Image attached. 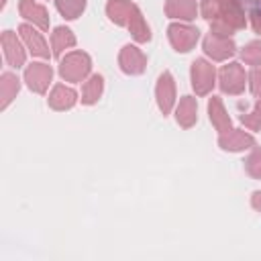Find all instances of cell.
<instances>
[{
    "label": "cell",
    "instance_id": "cell-14",
    "mask_svg": "<svg viewBox=\"0 0 261 261\" xmlns=\"http://www.w3.org/2000/svg\"><path fill=\"white\" fill-rule=\"evenodd\" d=\"M245 57L251 59L253 63H259V61H261V45H259V43L249 45V49L245 51Z\"/></svg>",
    "mask_w": 261,
    "mask_h": 261
},
{
    "label": "cell",
    "instance_id": "cell-7",
    "mask_svg": "<svg viewBox=\"0 0 261 261\" xmlns=\"http://www.w3.org/2000/svg\"><path fill=\"white\" fill-rule=\"evenodd\" d=\"M237 75H241V69L237 67V63H230L228 67H224V71H222V88L226 92H241L243 86L239 82H234Z\"/></svg>",
    "mask_w": 261,
    "mask_h": 261
},
{
    "label": "cell",
    "instance_id": "cell-2",
    "mask_svg": "<svg viewBox=\"0 0 261 261\" xmlns=\"http://www.w3.org/2000/svg\"><path fill=\"white\" fill-rule=\"evenodd\" d=\"M192 77H194V88L204 94L208 92V88L212 86V77H214V71L212 67L206 63V61H196L194 63V69H192Z\"/></svg>",
    "mask_w": 261,
    "mask_h": 261
},
{
    "label": "cell",
    "instance_id": "cell-1",
    "mask_svg": "<svg viewBox=\"0 0 261 261\" xmlns=\"http://www.w3.org/2000/svg\"><path fill=\"white\" fill-rule=\"evenodd\" d=\"M88 67H90L88 57L86 55H80V53H73V55H69L61 63V75L63 77H69V80H77V77H82L88 71Z\"/></svg>",
    "mask_w": 261,
    "mask_h": 261
},
{
    "label": "cell",
    "instance_id": "cell-10",
    "mask_svg": "<svg viewBox=\"0 0 261 261\" xmlns=\"http://www.w3.org/2000/svg\"><path fill=\"white\" fill-rule=\"evenodd\" d=\"M22 12H24V14H31L29 18H35L41 27H47V20H45V12H43V8L35 6V4H33V0H22Z\"/></svg>",
    "mask_w": 261,
    "mask_h": 261
},
{
    "label": "cell",
    "instance_id": "cell-4",
    "mask_svg": "<svg viewBox=\"0 0 261 261\" xmlns=\"http://www.w3.org/2000/svg\"><path fill=\"white\" fill-rule=\"evenodd\" d=\"M169 33H171V41L177 47V51H188L198 39V31L186 29V27H171Z\"/></svg>",
    "mask_w": 261,
    "mask_h": 261
},
{
    "label": "cell",
    "instance_id": "cell-13",
    "mask_svg": "<svg viewBox=\"0 0 261 261\" xmlns=\"http://www.w3.org/2000/svg\"><path fill=\"white\" fill-rule=\"evenodd\" d=\"M171 2L177 4V14L181 12L184 18H192V14H194V4L192 2H188V0H171Z\"/></svg>",
    "mask_w": 261,
    "mask_h": 261
},
{
    "label": "cell",
    "instance_id": "cell-6",
    "mask_svg": "<svg viewBox=\"0 0 261 261\" xmlns=\"http://www.w3.org/2000/svg\"><path fill=\"white\" fill-rule=\"evenodd\" d=\"M159 82H161V84H159V104H161V110L167 112L169 106H171V100H173V94H171V90H173V86H171V75H169V73H163Z\"/></svg>",
    "mask_w": 261,
    "mask_h": 261
},
{
    "label": "cell",
    "instance_id": "cell-5",
    "mask_svg": "<svg viewBox=\"0 0 261 261\" xmlns=\"http://www.w3.org/2000/svg\"><path fill=\"white\" fill-rule=\"evenodd\" d=\"M143 55L137 51V47H124V53H122V67L124 71H133V73H139L143 69Z\"/></svg>",
    "mask_w": 261,
    "mask_h": 261
},
{
    "label": "cell",
    "instance_id": "cell-9",
    "mask_svg": "<svg viewBox=\"0 0 261 261\" xmlns=\"http://www.w3.org/2000/svg\"><path fill=\"white\" fill-rule=\"evenodd\" d=\"M20 33L24 35V39L29 41V45L33 47V51H35V53H39V55H49V51L45 49L43 39H41V37H39L35 31H31L29 27H22V29H20Z\"/></svg>",
    "mask_w": 261,
    "mask_h": 261
},
{
    "label": "cell",
    "instance_id": "cell-15",
    "mask_svg": "<svg viewBox=\"0 0 261 261\" xmlns=\"http://www.w3.org/2000/svg\"><path fill=\"white\" fill-rule=\"evenodd\" d=\"M239 2H243V4H251V6H253V2H255V0H239ZM255 12H259V14H261V4H259V8H257Z\"/></svg>",
    "mask_w": 261,
    "mask_h": 261
},
{
    "label": "cell",
    "instance_id": "cell-11",
    "mask_svg": "<svg viewBox=\"0 0 261 261\" xmlns=\"http://www.w3.org/2000/svg\"><path fill=\"white\" fill-rule=\"evenodd\" d=\"M59 10L67 14V18H75V14L84 10V0H59Z\"/></svg>",
    "mask_w": 261,
    "mask_h": 261
},
{
    "label": "cell",
    "instance_id": "cell-12",
    "mask_svg": "<svg viewBox=\"0 0 261 261\" xmlns=\"http://www.w3.org/2000/svg\"><path fill=\"white\" fill-rule=\"evenodd\" d=\"M100 90H102V77L96 75V77H92V88L86 90V98H84V102H94V100L98 98Z\"/></svg>",
    "mask_w": 261,
    "mask_h": 261
},
{
    "label": "cell",
    "instance_id": "cell-3",
    "mask_svg": "<svg viewBox=\"0 0 261 261\" xmlns=\"http://www.w3.org/2000/svg\"><path fill=\"white\" fill-rule=\"evenodd\" d=\"M49 80H51V69H49L47 65H43V63H35V65L29 67V71H27V82H29V86H31L33 90H37V92H43Z\"/></svg>",
    "mask_w": 261,
    "mask_h": 261
},
{
    "label": "cell",
    "instance_id": "cell-8",
    "mask_svg": "<svg viewBox=\"0 0 261 261\" xmlns=\"http://www.w3.org/2000/svg\"><path fill=\"white\" fill-rule=\"evenodd\" d=\"M75 100V94L71 90H65V88H55L53 92V98H51V104L55 108H65V106H71Z\"/></svg>",
    "mask_w": 261,
    "mask_h": 261
}]
</instances>
